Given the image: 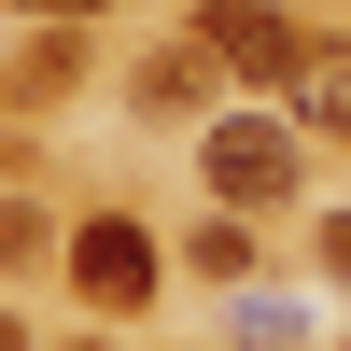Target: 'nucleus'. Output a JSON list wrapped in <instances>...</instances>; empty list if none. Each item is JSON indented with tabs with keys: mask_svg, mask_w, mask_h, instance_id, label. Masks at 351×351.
I'll list each match as a JSON object with an SVG mask.
<instances>
[{
	"mask_svg": "<svg viewBox=\"0 0 351 351\" xmlns=\"http://www.w3.org/2000/svg\"><path fill=\"white\" fill-rule=\"evenodd\" d=\"M14 14H56V28H71V14H99V0H14Z\"/></svg>",
	"mask_w": 351,
	"mask_h": 351,
	"instance_id": "0eeeda50",
	"label": "nucleus"
},
{
	"mask_svg": "<svg viewBox=\"0 0 351 351\" xmlns=\"http://www.w3.org/2000/svg\"><path fill=\"white\" fill-rule=\"evenodd\" d=\"M71 281H84L99 309H141V295H155V239H141L127 211H99V225L71 239Z\"/></svg>",
	"mask_w": 351,
	"mask_h": 351,
	"instance_id": "7ed1b4c3",
	"label": "nucleus"
},
{
	"mask_svg": "<svg viewBox=\"0 0 351 351\" xmlns=\"http://www.w3.org/2000/svg\"><path fill=\"white\" fill-rule=\"evenodd\" d=\"M197 56L239 71V84H295V71H309V28L267 14V0H211V14H197Z\"/></svg>",
	"mask_w": 351,
	"mask_h": 351,
	"instance_id": "f03ea898",
	"label": "nucleus"
},
{
	"mask_svg": "<svg viewBox=\"0 0 351 351\" xmlns=\"http://www.w3.org/2000/svg\"><path fill=\"white\" fill-rule=\"evenodd\" d=\"M197 183H211L225 211H281V197H295V127H281V112H225V127L197 141Z\"/></svg>",
	"mask_w": 351,
	"mask_h": 351,
	"instance_id": "f257e3e1",
	"label": "nucleus"
},
{
	"mask_svg": "<svg viewBox=\"0 0 351 351\" xmlns=\"http://www.w3.org/2000/svg\"><path fill=\"white\" fill-rule=\"evenodd\" d=\"M197 281H253V239H239V211H211V225H197Z\"/></svg>",
	"mask_w": 351,
	"mask_h": 351,
	"instance_id": "39448f33",
	"label": "nucleus"
},
{
	"mask_svg": "<svg viewBox=\"0 0 351 351\" xmlns=\"http://www.w3.org/2000/svg\"><path fill=\"white\" fill-rule=\"evenodd\" d=\"M295 112L351 155V43H309V71H295Z\"/></svg>",
	"mask_w": 351,
	"mask_h": 351,
	"instance_id": "20e7f679",
	"label": "nucleus"
},
{
	"mask_svg": "<svg viewBox=\"0 0 351 351\" xmlns=\"http://www.w3.org/2000/svg\"><path fill=\"white\" fill-rule=\"evenodd\" d=\"M324 267H337V281H351V211H337V225H324Z\"/></svg>",
	"mask_w": 351,
	"mask_h": 351,
	"instance_id": "423d86ee",
	"label": "nucleus"
},
{
	"mask_svg": "<svg viewBox=\"0 0 351 351\" xmlns=\"http://www.w3.org/2000/svg\"><path fill=\"white\" fill-rule=\"evenodd\" d=\"M0 351H28V324H14V309H0Z\"/></svg>",
	"mask_w": 351,
	"mask_h": 351,
	"instance_id": "6e6552de",
	"label": "nucleus"
}]
</instances>
